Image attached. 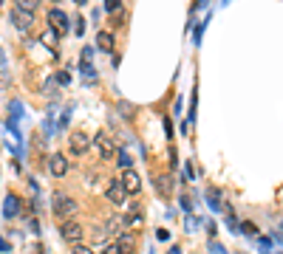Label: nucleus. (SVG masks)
Listing matches in <instances>:
<instances>
[{
  "label": "nucleus",
  "mask_w": 283,
  "mask_h": 254,
  "mask_svg": "<svg viewBox=\"0 0 283 254\" xmlns=\"http://www.w3.org/2000/svg\"><path fill=\"white\" fill-rule=\"evenodd\" d=\"M51 204H54V215L62 220V223H65V220H68V218H71V215L77 212V200H74V198H68L65 192H57Z\"/></svg>",
  "instance_id": "nucleus-1"
},
{
  "label": "nucleus",
  "mask_w": 283,
  "mask_h": 254,
  "mask_svg": "<svg viewBox=\"0 0 283 254\" xmlns=\"http://www.w3.org/2000/svg\"><path fill=\"white\" fill-rule=\"evenodd\" d=\"M60 235H62V240H68V243H74V246H80V240H82V235H85V229H82L77 220H65V223L60 226Z\"/></svg>",
  "instance_id": "nucleus-2"
},
{
  "label": "nucleus",
  "mask_w": 283,
  "mask_h": 254,
  "mask_svg": "<svg viewBox=\"0 0 283 254\" xmlns=\"http://www.w3.org/2000/svg\"><path fill=\"white\" fill-rule=\"evenodd\" d=\"M93 141H97V147H99V156H102L105 161H111L113 153H116V147H113V139H111V136L102 130V133H97V139H93Z\"/></svg>",
  "instance_id": "nucleus-3"
},
{
  "label": "nucleus",
  "mask_w": 283,
  "mask_h": 254,
  "mask_svg": "<svg viewBox=\"0 0 283 254\" xmlns=\"http://www.w3.org/2000/svg\"><path fill=\"white\" fill-rule=\"evenodd\" d=\"M122 189H125V195H130V192H139L142 189V178H139V172L136 169H125V175H122Z\"/></svg>",
  "instance_id": "nucleus-4"
},
{
  "label": "nucleus",
  "mask_w": 283,
  "mask_h": 254,
  "mask_svg": "<svg viewBox=\"0 0 283 254\" xmlns=\"http://www.w3.org/2000/svg\"><path fill=\"white\" fill-rule=\"evenodd\" d=\"M49 20H51V31H54V34L68 31V14H65V12H60V9H51V12H49Z\"/></svg>",
  "instance_id": "nucleus-5"
},
{
  "label": "nucleus",
  "mask_w": 283,
  "mask_h": 254,
  "mask_svg": "<svg viewBox=\"0 0 283 254\" xmlns=\"http://www.w3.org/2000/svg\"><path fill=\"white\" fill-rule=\"evenodd\" d=\"M12 23L17 26L20 31H31V26H34V14H31V12H20V9H14V12H12Z\"/></svg>",
  "instance_id": "nucleus-6"
},
{
  "label": "nucleus",
  "mask_w": 283,
  "mask_h": 254,
  "mask_svg": "<svg viewBox=\"0 0 283 254\" xmlns=\"http://www.w3.org/2000/svg\"><path fill=\"white\" fill-rule=\"evenodd\" d=\"M105 198L111 200V204L122 206L128 195H125V189H122V184H119V181H111V184H108V189H105Z\"/></svg>",
  "instance_id": "nucleus-7"
},
{
  "label": "nucleus",
  "mask_w": 283,
  "mask_h": 254,
  "mask_svg": "<svg viewBox=\"0 0 283 254\" xmlns=\"http://www.w3.org/2000/svg\"><path fill=\"white\" fill-rule=\"evenodd\" d=\"M88 147H91V139H88L85 133H74V136H71V153H74V156H85Z\"/></svg>",
  "instance_id": "nucleus-8"
},
{
  "label": "nucleus",
  "mask_w": 283,
  "mask_h": 254,
  "mask_svg": "<svg viewBox=\"0 0 283 254\" xmlns=\"http://www.w3.org/2000/svg\"><path fill=\"white\" fill-rule=\"evenodd\" d=\"M122 232H125V220L119 218V215H113V218L105 220V235H111L113 240H116V237H122Z\"/></svg>",
  "instance_id": "nucleus-9"
},
{
  "label": "nucleus",
  "mask_w": 283,
  "mask_h": 254,
  "mask_svg": "<svg viewBox=\"0 0 283 254\" xmlns=\"http://www.w3.org/2000/svg\"><path fill=\"white\" fill-rule=\"evenodd\" d=\"M49 169H51V175H57V178H62L68 172V161H65V156H51V161H49Z\"/></svg>",
  "instance_id": "nucleus-10"
},
{
  "label": "nucleus",
  "mask_w": 283,
  "mask_h": 254,
  "mask_svg": "<svg viewBox=\"0 0 283 254\" xmlns=\"http://www.w3.org/2000/svg\"><path fill=\"white\" fill-rule=\"evenodd\" d=\"M17 212H20V198L14 192H9L6 195V204H3V215H6V218H14Z\"/></svg>",
  "instance_id": "nucleus-11"
},
{
  "label": "nucleus",
  "mask_w": 283,
  "mask_h": 254,
  "mask_svg": "<svg viewBox=\"0 0 283 254\" xmlns=\"http://www.w3.org/2000/svg\"><path fill=\"white\" fill-rule=\"evenodd\" d=\"M97 48L113 51V34H111V31H99V34H97Z\"/></svg>",
  "instance_id": "nucleus-12"
},
{
  "label": "nucleus",
  "mask_w": 283,
  "mask_h": 254,
  "mask_svg": "<svg viewBox=\"0 0 283 254\" xmlns=\"http://www.w3.org/2000/svg\"><path fill=\"white\" fill-rule=\"evenodd\" d=\"M207 200H209V209H216V212L224 209V200H221V192H218V189H207Z\"/></svg>",
  "instance_id": "nucleus-13"
},
{
  "label": "nucleus",
  "mask_w": 283,
  "mask_h": 254,
  "mask_svg": "<svg viewBox=\"0 0 283 254\" xmlns=\"http://www.w3.org/2000/svg\"><path fill=\"white\" fill-rule=\"evenodd\" d=\"M116 108H119V113H122V116H125V119H133V113H136V108H133V105H130V102H119V105H116Z\"/></svg>",
  "instance_id": "nucleus-14"
},
{
  "label": "nucleus",
  "mask_w": 283,
  "mask_h": 254,
  "mask_svg": "<svg viewBox=\"0 0 283 254\" xmlns=\"http://www.w3.org/2000/svg\"><path fill=\"white\" fill-rule=\"evenodd\" d=\"M97 254H128V251H122V246H119V243H111V246H102Z\"/></svg>",
  "instance_id": "nucleus-15"
},
{
  "label": "nucleus",
  "mask_w": 283,
  "mask_h": 254,
  "mask_svg": "<svg viewBox=\"0 0 283 254\" xmlns=\"http://www.w3.org/2000/svg\"><path fill=\"white\" fill-rule=\"evenodd\" d=\"M37 3H40V0H20V3H17V9H20V12H31V14H34Z\"/></svg>",
  "instance_id": "nucleus-16"
},
{
  "label": "nucleus",
  "mask_w": 283,
  "mask_h": 254,
  "mask_svg": "<svg viewBox=\"0 0 283 254\" xmlns=\"http://www.w3.org/2000/svg\"><path fill=\"white\" fill-rule=\"evenodd\" d=\"M156 189H159L161 195H170V178H156Z\"/></svg>",
  "instance_id": "nucleus-17"
},
{
  "label": "nucleus",
  "mask_w": 283,
  "mask_h": 254,
  "mask_svg": "<svg viewBox=\"0 0 283 254\" xmlns=\"http://www.w3.org/2000/svg\"><path fill=\"white\" fill-rule=\"evenodd\" d=\"M116 158H119V167H122V169H130V164H133V161H130V156H128V153H125V150H119L116 153Z\"/></svg>",
  "instance_id": "nucleus-18"
},
{
  "label": "nucleus",
  "mask_w": 283,
  "mask_h": 254,
  "mask_svg": "<svg viewBox=\"0 0 283 254\" xmlns=\"http://www.w3.org/2000/svg\"><path fill=\"white\" fill-rule=\"evenodd\" d=\"M122 9V0H105V12H119Z\"/></svg>",
  "instance_id": "nucleus-19"
},
{
  "label": "nucleus",
  "mask_w": 283,
  "mask_h": 254,
  "mask_svg": "<svg viewBox=\"0 0 283 254\" xmlns=\"http://www.w3.org/2000/svg\"><path fill=\"white\" fill-rule=\"evenodd\" d=\"M241 232H244V235H258L255 223H241Z\"/></svg>",
  "instance_id": "nucleus-20"
},
{
  "label": "nucleus",
  "mask_w": 283,
  "mask_h": 254,
  "mask_svg": "<svg viewBox=\"0 0 283 254\" xmlns=\"http://www.w3.org/2000/svg\"><path fill=\"white\" fill-rule=\"evenodd\" d=\"M57 82H60V85H68V82H71V73L60 71V73H57Z\"/></svg>",
  "instance_id": "nucleus-21"
},
{
  "label": "nucleus",
  "mask_w": 283,
  "mask_h": 254,
  "mask_svg": "<svg viewBox=\"0 0 283 254\" xmlns=\"http://www.w3.org/2000/svg\"><path fill=\"white\" fill-rule=\"evenodd\" d=\"M80 68H82V73H85V77H93V68L88 65V60H82V65H80Z\"/></svg>",
  "instance_id": "nucleus-22"
},
{
  "label": "nucleus",
  "mask_w": 283,
  "mask_h": 254,
  "mask_svg": "<svg viewBox=\"0 0 283 254\" xmlns=\"http://www.w3.org/2000/svg\"><path fill=\"white\" fill-rule=\"evenodd\" d=\"M71 254H93V251H91V248H85V246H74V251H71Z\"/></svg>",
  "instance_id": "nucleus-23"
},
{
  "label": "nucleus",
  "mask_w": 283,
  "mask_h": 254,
  "mask_svg": "<svg viewBox=\"0 0 283 254\" xmlns=\"http://www.w3.org/2000/svg\"><path fill=\"white\" fill-rule=\"evenodd\" d=\"M43 40H49V42H54V40H57V34H54V31H45V34H43Z\"/></svg>",
  "instance_id": "nucleus-24"
},
{
  "label": "nucleus",
  "mask_w": 283,
  "mask_h": 254,
  "mask_svg": "<svg viewBox=\"0 0 283 254\" xmlns=\"http://www.w3.org/2000/svg\"><path fill=\"white\" fill-rule=\"evenodd\" d=\"M213 251H216V254H227V251H224L221 246H218V243H213Z\"/></svg>",
  "instance_id": "nucleus-25"
},
{
  "label": "nucleus",
  "mask_w": 283,
  "mask_h": 254,
  "mask_svg": "<svg viewBox=\"0 0 283 254\" xmlns=\"http://www.w3.org/2000/svg\"><path fill=\"white\" fill-rule=\"evenodd\" d=\"M6 248H9V246H6V240H3V237H0V251H6Z\"/></svg>",
  "instance_id": "nucleus-26"
},
{
  "label": "nucleus",
  "mask_w": 283,
  "mask_h": 254,
  "mask_svg": "<svg viewBox=\"0 0 283 254\" xmlns=\"http://www.w3.org/2000/svg\"><path fill=\"white\" fill-rule=\"evenodd\" d=\"M179 251H181V248H179V246H176V248H170V254H179Z\"/></svg>",
  "instance_id": "nucleus-27"
}]
</instances>
